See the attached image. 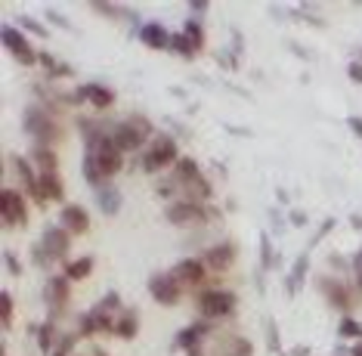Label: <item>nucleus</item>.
<instances>
[{"label":"nucleus","instance_id":"obj_49","mask_svg":"<svg viewBox=\"0 0 362 356\" xmlns=\"http://www.w3.org/2000/svg\"><path fill=\"white\" fill-rule=\"evenodd\" d=\"M285 356H310V347L307 344H300V347H294L291 353H285Z\"/></svg>","mask_w":362,"mask_h":356},{"label":"nucleus","instance_id":"obj_27","mask_svg":"<svg viewBox=\"0 0 362 356\" xmlns=\"http://www.w3.org/2000/svg\"><path fill=\"white\" fill-rule=\"evenodd\" d=\"M202 173V168H199V161L195 159H189V155H183L177 164H174V173L170 177L177 180V183H186V180H192V177H199Z\"/></svg>","mask_w":362,"mask_h":356},{"label":"nucleus","instance_id":"obj_44","mask_svg":"<svg viewBox=\"0 0 362 356\" xmlns=\"http://www.w3.org/2000/svg\"><path fill=\"white\" fill-rule=\"evenodd\" d=\"M208 6H211V4H208V0H189V10H192L195 16H202L204 10H208Z\"/></svg>","mask_w":362,"mask_h":356},{"label":"nucleus","instance_id":"obj_23","mask_svg":"<svg viewBox=\"0 0 362 356\" xmlns=\"http://www.w3.org/2000/svg\"><path fill=\"white\" fill-rule=\"evenodd\" d=\"M31 332L37 335V350L40 353H53L56 350V344H59V332H56V319H47V322H40V326H35Z\"/></svg>","mask_w":362,"mask_h":356},{"label":"nucleus","instance_id":"obj_47","mask_svg":"<svg viewBox=\"0 0 362 356\" xmlns=\"http://www.w3.org/2000/svg\"><path fill=\"white\" fill-rule=\"evenodd\" d=\"M353 270H356V285H359V292H362V258H359V254L353 258Z\"/></svg>","mask_w":362,"mask_h":356},{"label":"nucleus","instance_id":"obj_32","mask_svg":"<svg viewBox=\"0 0 362 356\" xmlns=\"http://www.w3.org/2000/svg\"><path fill=\"white\" fill-rule=\"evenodd\" d=\"M337 335L341 338H362V322H356L353 316H341V322H337Z\"/></svg>","mask_w":362,"mask_h":356},{"label":"nucleus","instance_id":"obj_53","mask_svg":"<svg viewBox=\"0 0 362 356\" xmlns=\"http://www.w3.org/2000/svg\"><path fill=\"white\" fill-rule=\"evenodd\" d=\"M50 356H69V353H62V350H53Z\"/></svg>","mask_w":362,"mask_h":356},{"label":"nucleus","instance_id":"obj_40","mask_svg":"<svg viewBox=\"0 0 362 356\" xmlns=\"http://www.w3.org/2000/svg\"><path fill=\"white\" fill-rule=\"evenodd\" d=\"M337 226V223H334V217H328V220H322V226H319V233H316V239H313V242H310V248L313 245H319V242H322V239L328 236V233H332V229Z\"/></svg>","mask_w":362,"mask_h":356},{"label":"nucleus","instance_id":"obj_17","mask_svg":"<svg viewBox=\"0 0 362 356\" xmlns=\"http://www.w3.org/2000/svg\"><path fill=\"white\" fill-rule=\"evenodd\" d=\"M214 332V326L208 319H202V322H192V326H186L183 332H180L174 338V350H195V347H202V341Z\"/></svg>","mask_w":362,"mask_h":356},{"label":"nucleus","instance_id":"obj_54","mask_svg":"<svg viewBox=\"0 0 362 356\" xmlns=\"http://www.w3.org/2000/svg\"><path fill=\"white\" fill-rule=\"evenodd\" d=\"M359 258H362V251H359Z\"/></svg>","mask_w":362,"mask_h":356},{"label":"nucleus","instance_id":"obj_2","mask_svg":"<svg viewBox=\"0 0 362 356\" xmlns=\"http://www.w3.org/2000/svg\"><path fill=\"white\" fill-rule=\"evenodd\" d=\"M146 139H155V124L146 118V115H130L127 121L115 124L112 127V143L121 149V152H143Z\"/></svg>","mask_w":362,"mask_h":356},{"label":"nucleus","instance_id":"obj_12","mask_svg":"<svg viewBox=\"0 0 362 356\" xmlns=\"http://www.w3.org/2000/svg\"><path fill=\"white\" fill-rule=\"evenodd\" d=\"M31 198H35L40 208H47V205H53V202H62V198H65V183H62V177H59V173H40L35 193H31Z\"/></svg>","mask_w":362,"mask_h":356},{"label":"nucleus","instance_id":"obj_30","mask_svg":"<svg viewBox=\"0 0 362 356\" xmlns=\"http://www.w3.org/2000/svg\"><path fill=\"white\" fill-rule=\"evenodd\" d=\"M13 294L10 292H6V288H4V292H0V322H4V332H10V328H13Z\"/></svg>","mask_w":362,"mask_h":356},{"label":"nucleus","instance_id":"obj_24","mask_svg":"<svg viewBox=\"0 0 362 356\" xmlns=\"http://www.w3.org/2000/svg\"><path fill=\"white\" fill-rule=\"evenodd\" d=\"M81 87H84L87 103L93 105L96 112H105V109H112V105H115V93L105 84H81Z\"/></svg>","mask_w":362,"mask_h":356},{"label":"nucleus","instance_id":"obj_50","mask_svg":"<svg viewBox=\"0 0 362 356\" xmlns=\"http://www.w3.org/2000/svg\"><path fill=\"white\" fill-rule=\"evenodd\" d=\"M350 226H353V229H362V214H353V217H350Z\"/></svg>","mask_w":362,"mask_h":356},{"label":"nucleus","instance_id":"obj_35","mask_svg":"<svg viewBox=\"0 0 362 356\" xmlns=\"http://www.w3.org/2000/svg\"><path fill=\"white\" fill-rule=\"evenodd\" d=\"M31 260H35V267H40V270H47L53 263V258L44 251V245H40V242L31 245Z\"/></svg>","mask_w":362,"mask_h":356},{"label":"nucleus","instance_id":"obj_11","mask_svg":"<svg viewBox=\"0 0 362 356\" xmlns=\"http://www.w3.org/2000/svg\"><path fill=\"white\" fill-rule=\"evenodd\" d=\"M319 292L325 294V301L332 304L334 310H341L344 316H350V310H353V297L347 292V285L341 282V279H332V276H319Z\"/></svg>","mask_w":362,"mask_h":356},{"label":"nucleus","instance_id":"obj_13","mask_svg":"<svg viewBox=\"0 0 362 356\" xmlns=\"http://www.w3.org/2000/svg\"><path fill=\"white\" fill-rule=\"evenodd\" d=\"M235 258H238V251H235V245H233V242H217V245H211L208 251L202 254L204 267L214 270V272H226V270H233Z\"/></svg>","mask_w":362,"mask_h":356},{"label":"nucleus","instance_id":"obj_36","mask_svg":"<svg viewBox=\"0 0 362 356\" xmlns=\"http://www.w3.org/2000/svg\"><path fill=\"white\" fill-rule=\"evenodd\" d=\"M100 307H103L105 313H112V316H118V313H121V310H124V307H121V297H118V294H115V292H109V294H103Z\"/></svg>","mask_w":362,"mask_h":356},{"label":"nucleus","instance_id":"obj_29","mask_svg":"<svg viewBox=\"0 0 362 356\" xmlns=\"http://www.w3.org/2000/svg\"><path fill=\"white\" fill-rule=\"evenodd\" d=\"M170 53L183 56V59H195V50H192V44H189V38L183 35V31L170 35Z\"/></svg>","mask_w":362,"mask_h":356},{"label":"nucleus","instance_id":"obj_42","mask_svg":"<svg viewBox=\"0 0 362 356\" xmlns=\"http://www.w3.org/2000/svg\"><path fill=\"white\" fill-rule=\"evenodd\" d=\"M347 74H350L353 84H362V62H350L347 65Z\"/></svg>","mask_w":362,"mask_h":356},{"label":"nucleus","instance_id":"obj_34","mask_svg":"<svg viewBox=\"0 0 362 356\" xmlns=\"http://www.w3.org/2000/svg\"><path fill=\"white\" fill-rule=\"evenodd\" d=\"M19 28H22V31H31L35 38H50V28H47V25H40L37 19H31V16H22V19H19Z\"/></svg>","mask_w":362,"mask_h":356},{"label":"nucleus","instance_id":"obj_52","mask_svg":"<svg viewBox=\"0 0 362 356\" xmlns=\"http://www.w3.org/2000/svg\"><path fill=\"white\" fill-rule=\"evenodd\" d=\"M350 356H362V341H359L356 347H353V350H350Z\"/></svg>","mask_w":362,"mask_h":356},{"label":"nucleus","instance_id":"obj_19","mask_svg":"<svg viewBox=\"0 0 362 356\" xmlns=\"http://www.w3.org/2000/svg\"><path fill=\"white\" fill-rule=\"evenodd\" d=\"M115 338H121V341H134L139 335V313L134 307H124L115 316V328H112Z\"/></svg>","mask_w":362,"mask_h":356},{"label":"nucleus","instance_id":"obj_16","mask_svg":"<svg viewBox=\"0 0 362 356\" xmlns=\"http://www.w3.org/2000/svg\"><path fill=\"white\" fill-rule=\"evenodd\" d=\"M59 226L65 229V233L71 236H84L90 229V214L84 205H65V208L59 211Z\"/></svg>","mask_w":362,"mask_h":356},{"label":"nucleus","instance_id":"obj_21","mask_svg":"<svg viewBox=\"0 0 362 356\" xmlns=\"http://www.w3.org/2000/svg\"><path fill=\"white\" fill-rule=\"evenodd\" d=\"M10 164H13L16 177H19L22 189H25V193L31 195V193H35V186H37V177H40V173L35 171V164H31V159H22V155H10Z\"/></svg>","mask_w":362,"mask_h":356},{"label":"nucleus","instance_id":"obj_18","mask_svg":"<svg viewBox=\"0 0 362 356\" xmlns=\"http://www.w3.org/2000/svg\"><path fill=\"white\" fill-rule=\"evenodd\" d=\"M93 198H96V208H100L105 217H115V214L121 211V205H124V198H121V189L115 183H103L93 189Z\"/></svg>","mask_w":362,"mask_h":356},{"label":"nucleus","instance_id":"obj_38","mask_svg":"<svg viewBox=\"0 0 362 356\" xmlns=\"http://www.w3.org/2000/svg\"><path fill=\"white\" fill-rule=\"evenodd\" d=\"M4 267H6V272H10L13 279H22V260L16 258L13 251H4Z\"/></svg>","mask_w":362,"mask_h":356},{"label":"nucleus","instance_id":"obj_37","mask_svg":"<svg viewBox=\"0 0 362 356\" xmlns=\"http://www.w3.org/2000/svg\"><path fill=\"white\" fill-rule=\"evenodd\" d=\"M78 341H81V335H78V332H62V335H59V344H56V350L71 353V350L78 347Z\"/></svg>","mask_w":362,"mask_h":356},{"label":"nucleus","instance_id":"obj_51","mask_svg":"<svg viewBox=\"0 0 362 356\" xmlns=\"http://www.w3.org/2000/svg\"><path fill=\"white\" fill-rule=\"evenodd\" d=\"M186 356H204L202 347H195V350H186Z\"/></svg>","mask_w":362,"mask_h":356},{"label":"nucleus","instance_id":"obj_4","mask_svg":"<svg viewBox=\"0 0 362 356\" xmlns=\"http://www.w3.org/2000/svg\"><path fill=\"white\" fill-rule=\"evenodd\" d=\"M164 217H168L170 226H202L208 220H217L220 211L214 205H199V202H186V198H177L164 208Z\"/></svg>","mask_w":362,"mask_h":356},{"label":"nucleus","instance_id":"obj_22","mask_svg":"<svg viewBox=\"0 0 362 356\" xmlns=\"http://www.w3.org/2000/svg\"><path fill=\"white\" fill-rule=\"evenodd\" d=\"M28 159L37 168V173H59V155H56L50 146H35Z\"/></svg>","mask_w":362,"mask_h":356},{"label":"nucleus","instance_id":"obj_15","mask_svg":"<svg viewBox=\"0 0 362 356\" xmlns=\"http://www.w3.org/2000/svg\"><path fill=\"white\" fill-rule=\"evenodd\" d=\"M211 356H254V344L242 335H223L214 338Z\"/></svg>","mask_w":362,"mask_h":356},{"label":"nucleus","instance_id":"obj_9","mask_svg":"<svg viewBox=\"0 0 362 356\" xmlns=\"http://www.w3.org/2000/svg\"><path fill=\"white\" fill-rule=\"evenodd\" d=\"M168 272H170V279H174L180 288H195V285L204 282V272H208V267H204L202 258H183V260H177Z\"/></svg>","mask_w":362,"mask_h":356},{"label":"nucleus","instance_id":"obj_45","mask_svg":"<svg viewBox=\"0 0 362 356\" xmlns=\"http://www.w3.org/2000/svg\"><path fill=\"white\" fill-rule=\"evenodd\" d=\"M288 220H291V226H307V214L303 211H291V217Z\"/></svg>","mask_w":362,"mask_h":356},{"label":"nucleus","instance_id":"obj_14","mask_svg":"<svg viewBox=\"0 0 362 356\" xmlns=\"http://www.w3.org/2000/svg\"><path fill=\"white\" fill-rule=\"evenodd\" d=\"M40 245H44V251L50 254L53 260H65L69 258V248H71V233H65L62 226H47L44 233H40Z\"/></svg>","mask_w":362,"mask_h":356},{"label":"nucleus","instance_id":"obj_6","mask_svg":"<svg viewBox=\"0 0 362 356\" xmlns=\"http://www.w3.org/2000/svg\"><path fill=\"white\" fill-rule=\"evenodd\" d=\"M0 220H4L6 229H16V226H28V205L22 193L4 186L0 189Z\"/></svg>","mask_w":362,"mask_h":356},{"label":"nucleus","instance_id":"obj_41","mask_svg":"<svg viewBox=\"0 0 362 356\" xmlns=\"http://www.w3.org/2000/svg\"><path fill=\"white\" fill-rule=\"evenodd\" d=\"M47 19H50V22L56 25V28H62V31H69V28H71V22L65 19L62 13H56V10H47Z\"/></svg>","mask_w":362,"mask_h":356},{"label":"nucleus","instance_id":"obj_43","mask_svg":"<svg viewBox=\"0 0 362 356\" xmlns=\"http://www.w3.org/2000/svg\"><path fill=\"white\" fill-rule=\"evenodd\" d=\"M347 127H350L353 134H356V137L362 139V118H356V115H350V118H347Z\"/></svg>","mask_w":362,"mask_h":356},{"label":"nucleus","instance_id":"obj_25","mask_svg":"<svg viewBox=\"0 0 362 356\" xmlns=\"http://www.w3.org/2000/svg\"><path fill=\"white\" fill-rule=\"evenodd\" d=\"M307 272H310V254H300V258L294 260L291 272H288V279H285L288 294H298V292H300L303 282H307Z\"/></svg>","mask_w":362,"mask_h":356},{"label":"nucleus","instance_id":"obj_5","mask_svg":"<svg viewBox=\"0 0 362 356\" xmlns=\"http://www.w3.org/2000/svg\"><path fill=\"white\" fill-rule=\"evenodd\" d=\"M195 304H199V313L202 319H229L233 313L238 310V294L229 292V288H204L195 297Z\"/></svg>","mask_w":362,"mask_h":356},{"label":"nucleus","instance_id":"obj_33","mask_svg":"<svg viewBox=\"0 0 362 356\" xmlns=\"http://www.w3.org/2000/svg\"><path fill=\"white\" fill-rule=\"evenodd\" d=\"M269 267H276V251L269 245V233H263L260 236V270H269Z\"/></svg>","mask_w":362,"mask_h":356},{"label":"nucleus","instance_id":"obj_7","mask_svg":"<svg viewBox=\"0 0 362 356\" xmlns=\"http://www.w3.org/2000/svg\"><path fill=\"white\" fill-rule=\"evenodd\" d=\"M0 40H4V47L13 53V59L19 62V65H37V50L28 44V38H25V31L22 28H16V25H4L0 28Z\"/></svg>","mask_w":362,"mask_h":356},{"label":"nucleus","instance_id":"obj_8","mask_svg":"<svg viewBox=\"0 0 362 356\" xmlns=\"http://www.w3.org/2000/svg\"><path fill=\"white\" fill-rule=\"evenodd\" d=\"M69 297H71V279L69 276H50L44 285V301L50 307V319L62 316L65 307H69Z\"/></svg>","mask_w":362,"mask_h":356},{"label":"nucleus","instance_id":"obj_39","mask_svg":"<svg viewBox=\"0 0 362 356\" xmlns=\"http://www.w3.org/2000/svg\"><path fill=\"white\" fill-rule=\"evenodd\" d=\"M37 65H44L47 78H53V71H56V69H59V59H56V56H53V53H47V50H44V53H40V56H37Z\"/></svg>","mask_w":362,"mask_h":356},{"label":"nucleus","instance_id":"obj_10","mask_svg":"<svg viewBox=\"0 0 362 356\" xmlns=\"http://www.w3.org/2000/svg\"><path fill=\"white\" fill-rule=\"evenodd\" d=\"M149 294H152L155 304H161V307H177L180 297H183V288L170 279V272H155L149 279Z\"/></svg>","mask_w":362,"mask_h":356},{"label":"nucleus","instance_id":"obj_3","mask_svg":"<svg viewBox=\"0 0 362 356\" xmlns=\"http://www.w3.org/2000/svg\"><path fill=\"white\" fill-rule=\"evenodd\" d=\"M180 159H183V155H180V149H177V139L170 134H155L149 149L139 152V171L143 173H158L164 168H174Z\"/></svg>","mask_w":362,"mask_h":356},{"label":"nucleus","instance_id":"obj_1","mask_svg":"<svg viewBox=\"0 0 362 356\" xmlns=\"http://www.w3.org/2000/svg\"><path fill=\"white\" fill-rule=\"evenodd\" d=\"M22 130L28 137L37 139V146H56L65 137V127L56 121V112H50L47 105H28L22 115Z\"/></svg>","mask_w":362,"mask_h":356},{"label":"nucleus","instance_id":"obj_26","mask_svg":"<svg viewBox=\"0 0 362 356\" xmlns=\"http://www.w3.org/2000/svg\"><path fill=\"white\" fill-rule=\"evenodd\" d=\"M90 272H93V258H78V260H65L62 276H69L71 282H81V279H87Z\"/></svg>","mask_w":362,"mask_h":356},{"label":"nucleus","instance_id":"obj_48","mask_svg":"<svg viewBox=\"0 0 362 356\" xmlns=\"http://www.w3.org/2000/svg\"><path fill=\"white\" fill-rule=\"evenodd\" d=\"M328 260H332V267H334V270H347V260H344L341 254H332Z\"/></svg>","mask_w":362,"mask_h":356},{"label":"nucleus","instance_id":"obj_20","mask_svg":"<svg viewBox=\"0 0 362 356\" xmlns=\"http://www.w3.org/2000/svg\"><path fill=\"white\" fill-rule=\"evenodd\" d=\"M139 40H143L149 50H170V31L158 22L139 25Z\"/></svg>","mask_w":362,"mask_h":356},{"label":"nucleus","instance_id":"obj_46","mask_svg":"<svg viewBox=\"0 0 362 356\" xmlns=\"http://www.w3.org/2000/svg\"><path fill=\"white\" fill-rule=\"evenodd\" d=\"M78 356H109V350H103L100 344H90L84 353H78Z\"/></svg>","mask_w":362,"mask_h":356},{"label":"nucleus","instance_id":"obj_31","mask_svg":"<svg viewBox=\"0 0 362 356\" xmlns=\"http://www.w3.org/2000/svg\"><path fill=\"white\" fill-rule=\"evenodd\" d=\"M267 341H269V350H273V356H285V350H282V335H279L276 319H267Z\"/></svg>","mask_w":362,"mask_h":356},{"label":"nucleus","instance_id":"obj_28","mask_svg":"<svg viewBox=\"0 0 362 356\" xmlns=\"http://www.w3.org/2000/svg\"><path fill=\"white\" fill-rule=\"evenodd\" d=\"M183 35L189 38V44H192L195 53H202V50H204V28H202V22L195 19V16H192V19H186Z\"/></svg>","mask_w":362,"mask_h":356}]
</instances>
